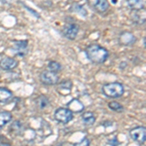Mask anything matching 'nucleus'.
<instances>
[{"instance_id":"1","label":"nucleus","mask_w":146,"mask_h":146,"mask_svg":"<svg viewBox=\"0 0 146 146\" xmlns=\"http://www.w3.org/2000/svg\"><path fill=\"white\" fill-rule=\"evenodd\" d=\"M86 56L88 60H90L93 63L100 64L106 62L109 56V53L105 48L98 44H92L86 49Z\"/></svg>"},{"instance_id":"2","label":"nucleus","mask_w":146,"mask_h":146,"mask_svg":"<svg viewBox=\"0 0 146 146\" xmlns=\"http://www.w3.org/2000/svg\"><path fill=\"white\" fill-rule=\"evenodd\" d=\"M124 86L119 82H112L103 85L102 93L106 98H118L124 95Z\"/></svg>"},{"instance_id":"3","label":"nucleus","mask_w":146,"mask_h":146,"mask_svg":"<svg viewBox=\"0 0 146 146\" xmlns=\"http://www.w3.org/2000/svg\"><path fill=\"white\" fill-rule=\"evenodd\" d=\"M54 117L58 122L62 124H67L73 119V112L68 108L60 107L55 111Z\"/></svg>"},{"instance_id":"4","label":"nucleus","mask_w":146,"mask_h":146,"mask_svg":"<svg viewBox=\"0 0 146 146\" xmlns=\"http://www.w3.org/2000/svg\"><path fill=\"white\" fill-rule=\"evenodd\" d=\"M129 135H131V139L135 140V142L143 144L146 140V129L143 126H138L135 128L131 129L129 131Z\"/></svg>"},{"instance_id":"5","label":"nucleus","mask_w":146,"mask_h":146,"mask_svg":"<svg viewBox=\"0 0 146 146\" xmlns=\"http://www.w3.org/2000/svg\"><path fill=\"white\" fill-rule=\"evenodd\" d=\"M40 80L43 84L48 85V86H53V85H56L58 83V75L55 72L49 71V70H46V71H43L40 75Z\"/></svg>"},{"instance_id":"6","label":"nucleus","mask_w":146,"mask_h":146,"mask_svg":"<svg viewBox=\"0 0 146 146\" xmlns=\"http://www.w3.org/2000/svg\"><path fill=\"white\" fill-rule=\"evenodd\" d=\"M18 64H19L18 60H16L13 58H8V56L2 58L0 60V68L3 70H6V71L15 69L18 66Z\"/></svg>"},{"instance_id":"7","label":"nucleus","mask_w":146,"mask_h":146,"mask_svg":"<svg viewBox=\"0 0 146 146\" xmlns=\"http://www.w3.org/2000/svg\"><path fill=\"white\" fill-rule=\"evenodd\" d=\"M79 31V27L75 23H71V25H67L63 28L62 33L66 37L67 39L69 40H74L77 37V34H78Z\"/></svg>"},{"instance_id":"8","label":"nucleus","mask_w":146,"mask_h":146,"mask_svg":"<svg viewBox=\"0 0 146 146\" xmlns=\"http://www.w3.org/2000/svg\"><path fill=\"white\" fill-rule=\"evenodd\" d=\"M88 1L98 13H104L109 8V3L107 0H88Z\"/></svg>"},{"instance_id":"9","label":"nucleus","mask_w":146,"mask_h":146,"mask_svg":"<svg viewBox=\"0 0 146 146\" xmlns=\"http://www.w3.org/2000/svg\"><path fill=\"white\" fill-rule=\"evenodd\" d=\"M136 38L135 36L131 32H123L119 37V42L123 45L129 46L133 45V43H135Z\"/></svg>"},{"instance_id":"10","label":"nucleus","mask_w":146,"mask_h":146,"mask_svg":"<svg viewBox=\"0 0 146 146\" xmlns=\"http://www.w3.org/2000/svg\"><path fill=\"white\" fill-rule=\"evenodd\" d=\"M67 106H68V109L71 110L72 112H77V113L82 112L85 108L83 103L79 100H77V98H73L72 100H70L69 102L67 103Z\"/></svg>"},{"instance_id":"11","label":"nucleus","mask_w":146,"mask_h":146,"mask_svg":"<svg viewBox=\"0 0 146 146\" xmlns=\"http://www.w3.org/2000/svg\"><path fill=\"white\" fill-rule=\"evenodd\" d=\"M127 5L133 11H140L144 8V0H127Z\"/></svg>"},{"instance_id":"12","label":"nucleus","mask_w":146,"mask_h":146,"mask_svg":"<svg viewBox=\"0 0 146 146\" xmlns=\"http://www.w3.org/2000/svg\"><path fill=\"white\" fill-rule=\"evenodd\" d=\"M13 98V93L6 88L0 87V103L9 102Z\"/></svg>"},{"instance_id":"13","label":"nucleus","mask_w":146,"mask_h":146,"mask_svg":"<svg viewBox=\"0 0 146 146\" xmlns=\"http://www.w3.org/2000/svg\"><path fill=\"white\" fill-rule=\"evenodd\" d=\"M82 121H83V123L86 125V126H92V125H94V123L96 122L95 114L91 111L83 113V115H82Z\"/></svg>"},{"instance_id":"14","label":"nucleus","mask_w":146,"mask_h":146,"mask_svg":"<svg viewBox=\"0 0 146 146\" xmlns=\"http://www.w3.org/2000/svg\"><path fill=\"white\" fill-rule=\"evenodd\" d=\"M12 120V114L9 111H0V128L4 127Z\"/></svg>"},{"instance_id":"15","label":"nucleus","mask_w":146,"mask_h":146,"mask_svg":"<svg viewBox=\"0 0 146 146\" xmlns=\"http://www.w3.org/2000/svg\"><path fill=\"white\" fill-rule=\"evenodd\" d=\"M72 89V82L70 80H62L58 83V91H66V93H69Z\"/></svg>"},{"instance_id":"16","label":"nucleus","mask_w":146,"mask_h":146,"mask_svg":"<svg viewBox=\"0 0 146 146\" xmlns=\"http://www.w3.org/2000/svg\"><path fill=\"white\" fill-rule=\"evenodd\" d=\"M35 103H36L39 108L43 109V108H45L49 105V100L45 96H40L35 100Z\"/></svg>"},{"instance_id":"17","label":"nucleus","mask_w":146,"mask_h":146,"mask_svg":"<svg viewBox=\"0 0 146 146\" xmlns=\"http://www.w3.org/2000/svg\"><path fill=\"white\" fill-rule=\"evenodd\" d=\"M133 21L135 23L138 25H142L145 23V14L141 16V10L140 11H135V14L133 15Z\"/></svg>"},{"instance_id":"18","label":"nucleus","mask_w":146,"mask_h":146,"mask_svg":"<svg viewBox=\"0 0 146 146\" xmlns=\"http://www.w3.org/2000/svg\"><path fill=\"white\" fill-rule=\"evenodd\" d=\"M48 70L49 71H52V72H58L60 69H62V65H60V62H55V60H52V62H50L48 63Z\"/></svg>"},{"instance_id":"19","label":"nucleus","mask_w":146,"mask_h":146,"mask_svg":"<svg viewBox=\"0 0 146 146\" xmlns=\"http://www.w3.org/2000/svg\"><path fill=\"white\" fill-rule=\"evenodd\" d=\"M27 46V40H23V41H17L15 43V49H17V55L20 56V52L23 51L25 52V48Z\"/></svg>"},{"instance_id":"20","label":"nucleus","mask_w":146,"mask_h":146,"mask_svg":"<svg viewBox=\"0 0 146 146\" xmlns=\"http://www.w3.org/2000/svg\"><path fill=\"white\" fill-rule=\"evenodd\" d=\"M108 107L110 108L113 111L116 112H122L124 110V107L122 106V104H120L117 101H111V102L108 103Z\"/></svg>"},{"instance_id":"21","label":"nucleus","mask_w":146,"mask_h":146,"mask_svg":"<svg viewBox=\"0 0 146 146\" xmlns=\"http://www.w3.org/2000/svg\"><path fill=\"white\" fill-rule=\"evenodd\" d=\"M73 146H90V139L87 138V137H85L80 141V142L75 143Z\"/></svg>"},{"instance_id":"22","label":"nucleus","mask_w":146,"mask_h":146,"mask_svg":"<svg viewBox=\"0 0 146 146\" xmlns=\"http://www.w3.org/2000/svg\"><path fill=\"white\" fill-rule=\"evenodd\" d=\"M108 142H109V144L111 146H118L119 145V141H118V139H117L116 137H114L113 139L109 140Z\"/></svg>"},{"instance_id":"23","label":"nucleus","mask_w":146,"mask_h":146,"mask_svg":"<svg viewBox=\"0 0 146 146\" xmlns=\"http://www.w3.org/2000/svg\"><path fill=\"white\" fill-rule=\"evenodd\" d=\"M126 65H127V62H122V63H121V66H120V68H122V69H123V68H124L125 66H126Z\"/></svg>"},{"instance_id":"24","label":"nucleus","mask_w":146,"mask_h":146,"mask_svg":"<svg viewBox=\"0 0 146 146\" xmlns=\"http://www.w3.org/2000/svg\"><path fill=\"white\" fill-rule=\"evenodd\" d=\"M0 146H10V145L7 144V143H2V144H0Z\"/></svg>"},{"instance_id":"25","label":"nucleus","mask_w":146,"mask_h":146,"mask_svg":"<svg viewBox=\"0 0 146 146\" xmlns=\"http://www.w3.org/2000/svg\"><path fill=\"white\" fill-rule=\"evenodd\" d=\"M0 1H3V2H5V0H0Z\"/></svg>"}]
</instances>
